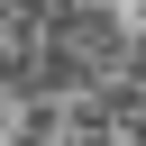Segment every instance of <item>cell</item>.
<instances>
[{
  "instance_id": "obj_1",
  "label": "cell",
  "mask_w": 146,
  "mask_h": 146,
  "mask_svg": "<svg viewBox=\"0 0 146 146\" xmlns=\"http://www.w3.org/2000/svg\"><path fill=\"white\" fill-rule=\"evenodd\" d=\"M0 146H146V18L0 9Z\"/></svg>"
}]
</instances>
